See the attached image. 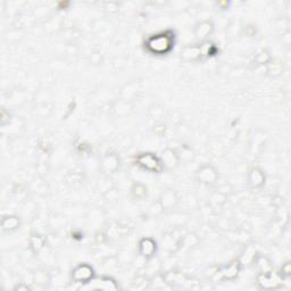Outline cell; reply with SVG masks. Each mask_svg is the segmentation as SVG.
Returning a JSON list of instances; mask_svg holds the SVG:
<instances>
[{
	"instance_id": "cell-22",
	"label": "cell",
	"mask_w": 291,
	"mask_h": 291,
	"mask_svg": "<svg viewBox=\"0 0 291 291\" xmlns=\"http://www.w3.org/2000/svg\"><path fill=\"white\" fill-rule=\"evenodd\" d=\"M31 288L29 286L27 285H24V283H19V285H17L15 288H14V290H19V291H20V290H25V291H27V290H30Z\"/></svg>"
},
{
	"instance_id": "cell-11",
	"label": "cell",
	"mask_w": 291,
	"mask_h": 291,
	"mask_svg": "<svg viewBox=\"0 0 291 291\" xmlns=\"http://www.w3.org/2000/svg\"><path fill=\"white\" fill-rule=\"evenodd\" d=\"M159 204L163 207V210H172L177 203V194L173 189H165L160 194Z\"/></svg>"
},
{
	"instance_id": "cell-8",
	"label": "cell",
	"mask_w": 291,
	"mask_h": 291,
	"mask_svg": "<svg viewBox=\"0 0 291 291\" xmlns=\"http://www.w3.org/2000/svg\"><path fill=\"white\" fill-rule=\"evenodd\" d=\"M266 177L263 170L259 167H252L248 174V184L252 189H259L265 184Z\"/></svg>"
},
{
	"instance_id": "cell-7",
	"label": "cell",
	"mask_w": 291,
	"mask_h": 291,
	"mask_svg": "<svg viewBox=\"0 0 291 291\" xmlns=\"http://www.w3.org/2000/svg\"><path fill=\"white\" fill-rule=\"evenodd\" d=\"M241 270V263L239 261H235L231 264H229L228 266H225L220 271L216 272V276H218L220 280H234L237 278L239 272Z\"/></svg>"
},
{
	"instance_id": "cell-14",
	"label": "cell",
	"mask_w": 291,
	"mask_h": 291,
	"mask_svg": "<svg viewBox=\"0 0 291 291\" xmlns=\"http://www.w3.org/2000/svg\"><path fill=\"white\" fill-rule=\"evenodd\" d=\"M20 224L19 217L15 216V215H9V216H5L1 221V228L3 231H15L16 229H19Z\"/></svg>"
},
{
	"instance_id": "cell-9",
	"label": "cell",
	"mask_w": 291,
	"mask_h": 291,
	"mask_svg": "<svg viewBox=\"0 0 291 291\" xmlns=\"http://www.w3.org/2000/svg\"><path fill=\"white\" fill-rule=\"evenodd\" d=\"M160 160H162L164 167H166L169 170H173L179 165L180 157L175 150H173L172 148H166L165 150H163Z\"/></svg>"
},
{
	"instance_id": "cell-6",
	"label": "cell",
	"mask_w": 291,
	"mask_h": 291,
	"mask_svg": "<svg viewBox=\"0 0 291 291\" xmlns=\"http://www.w3.org/2000/svg\"><path fill=\"white\" fill-rule=\"evenodd\" d=\"M157 252V244L152 238H143L139 242V255L147 261L155 257Z\"/></svg>"
},
{
	"instance_id": "cell-20",
	"label": "cell",
	"mask_w": 291,
	"mask_h": 291,
	"mask_svg": "<svg viewBox=\"0 0 291 291\" xmlns=\"http://www.w3.org/2000/svg\"><path fill=\"white\" fill-rule=\"evenodd\" d=\"M280 276H281V279H288L289 276L291 275V268H290V262H287L285 264L282 265V269H281V272H280Z\"/></svg>"
},
{
	"instance_id": "cell-13",
	"label": "cell",
	"mask_w": 291,
	"mask_h": 291,
	"mask_svg": "<svg viewBox=\"0 0 291 291\" xmlns=\"http://www.w3.org/2000/svg\"><path fill=\"white\" fill-rule=\"evenodd\" d=\"M201 55H203V47L198 46L186 47L181 53V56L186 60H197Z\"/></svg>"
},
{
	"instance_id": "cell-16",
	"label": "cell",
	"mask_w": 291,
	"mask_h": 291,
	"mask_svg": "<svg viewBox=\"0 0 291 291\" xmlns=\"http://www.w3.org/2000/svg\"><path fill=\"white\" fill-rule=\"evenodd\" d=\"M147 194H148V189L145 184L142 183H135L131 187V194L135 199L141 200L143 198L147 197Z\"/></svg>"
},
{
	"instance_id": "cell-19",
	"label": "cell",
	"mask_w": 291,
	"mask_h": 291,
	"mask_svg": "<svg viewBox=\"0 0 291 291\" xmlns=\"http://www.w3.org/2000/svg\"><path fill=\"white\" fill-rule=\"evenodd\" d=\"M255 60L257 61L258 65H265L268 64L270 60H271V56L266 50H263L261 53L257 54V56L255 57Z\"/></svg>"
},
{
	"instance_id": "cell-21",
	"label": "cell",
	"mask_w": 291,
	"mask_h": 291,
	"mask_svg": "<svg viewBox=\"0 0 291 291\" xmlns=\"http://www.w3.org/2000/svg\"><path fill=\"white\" fill-rule=\"evenodd\" d=\"M106 197L108 198L109 200H116L118 198V194L116 193V190L114 189H111V190H107V194H106Z\"/></svg>"
},
{
	"instance_id": "cell-15",
	"label": "cell",
	"mask_w": 291,
	"mask_h": 291,
	"mask_svg": "<svg viewBox=\"0 0 291 291\" xmlns=\"http://www.w3.org/2000/svg\"><path fill=\"white\" fill-rule=\"evenodd\" d=\"M255 263L256 265H257V269L259 273H271L273 272V264L272 262L270 261L268 257H265V256H261V255H257L255 257Z\"/></svg>"
},
{
	"instance_id": "cell-1",
	"label": "cell",
	"mask_w": 291,
	"mask_h": 291,
	"mask_svg": "<svg viewBox=\"0 0 291 291\" xmlns=\"http://www.w3.org/2000/svg\"><path fill=\"white\" fill-rule=\"evenodd\" d=\"M173 46V38L169 32L150 37L146 42V48L152 54L163 55L169 53Z\"/></svg>"
},
{
	"instance_id": "cell-12",
	"label": "cell",
	"mask_w": 291,
	"mask_h": 291,
	"mask_svg": "<svg viewBox=\"0 0 291 291\" xmlns=\"http://www.w3.org/2000/svg\"><path fill=\"white\" fill-rule=\"evenodd\" d=\"M213 30H214L213 23L210 22V20H204V22L198 24L196 29H194V37H196V39H198L199 41H205L208 37L211 36L212 32H213Z\"/></svg>"
},
{
	"instance_id": "cell-5",
	"label": "cell",
	"mask_w": 291,
	"mask_h": 291,
	"mask_svg": "<svg viewBox=\"0 0 291 291\" xmlns=\"http://www.w3.org/2000/svg\"><path fill=\"white\" fill-rule=\"evenodd\" d=\"M196 177L200 183L214 184L218 180V172L214 166L203 165L197 170Z\"/></svg>"
},
{
	"instance_id": "cell-17",
	"label": "cell",
	"mask_w": 291,
	"mask_h": 291,
	"mask_svg": "<svg viewBox=\"0 0 291 291\" xmlns=\"http://www.w3.org/2000/svg\"><path fill=\"white\" fill-rule=\"evenodd\" d=\"M30 247L32 249L33 254H39L44 247V239L40 235H32L30 238Z\"/></svg>"
},
{
	"instance_id": "cell-3",
	"label": "cell",
	"mask_w": 291,
	"mask_h": 291,
	"mask_svg": "<svg viewBox=\"0 0 291 291\" xmlns=\"http://www.w3.org/2000/svg\"><path fill=\"white\" fill-rule=\"evenodd\" d=\"M136 160L139 166H141L142 169H145L146 171H149V172H153V173L159 172V171L164 167L162 164V160H160L155 154H152V153L140 154V155L136 158Z\"/></svg>"
},
{
	"instance_id": "cell-18",
	"label": "cell",
	"mask_w": 291,
	"mask_h": 291,
	"mask_svg": "<svg viewBox=\"0 0 291 291\" xmlns=\"http://www.w3.org/2000/svg\"><path fill=\"white\" fill-rule=\"evenodd\" d=\"M50 281V276L46 271H38L34 275V282L38 286H46Z\"/></svg>"
},
{
	"instance_id": "cell-4",
	"label": "cell",
	"mask_w": 291,
	"mask_h": 291,
	"mask_svg": "<svg viewBox=\"0 0 291 291\" xmlns=\"http://www.w3.org/2000/svg\"><path fill=\"white\" fill-rule=\"evenodd\" d=\"M257 285L261 289L273 290L278 289L282 285V279L279 274L275 275L271 273H259L257 276Z\"/></svg>"
},
{
	"instance_id": "cell-2",
	"label": "cell",
	"mask_w": 291,
	"mask_h": 291,
	"mask_svg": "<svg viewBox=\"0 0 291 291\" xmlns=\"http://www.w3.org/2000/svg\"><path fill=\"white\" fill-rule=\"evenodd\" d=\"M95 270L89 264H78L72 270L71 279L74 283L80 285H89L95 279Z\"/></svg>"
},
{
	"instance_id": "cell-10",
	"label": "cell",
	"mask_w": 291,
	"mask_h": 291,
	"mask_svg": "<svg viewBox=\"0 0 291 291\" xmlns=\"http://www.w3.org/2000/svg\"><path fill=\"white\" fill-rule=\"evenodd\" d=\"M119 166V158L116 154H107L101 159V170L107 175L115 173Z\"/></svg>"
}]
</instances>
